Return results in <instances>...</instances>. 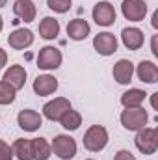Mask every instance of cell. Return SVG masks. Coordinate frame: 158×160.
I'll list each match as a JSON object with an SVG mask.
<instances>
[{
	"instance_id": "1",
	"label": "cell",
	"mask_w": 158,
	"mask_h": 160,
	"mask_svg": "<svg viewBox=\"0 0 158 160\" xmlns=\"http://www.w3.org/2000/svg\"><path fill=\"white\" fill-rule=\"evenodd\" d=\"M108 142H110V134L104 125H91L82 138V143L89 153H101L102 149H106Z\"/></svg>"
},
{
	"instance_id": "2",
	"label": "cell",
	"mask_w": 158,
	"mask_h": 160,
	"mask_svg": "<svg viewBox=\"0 0 158 160\" xmlns=\"http://www.w3.org/2000/svg\"><path fill=\"white\" fill-rule=\"evenodd\" d=\"M119 121L123 125L125 130H130V132H138L141 130L143 127H147L149 123V114L143 106H138V108H125L119 116Z\"/></svg>"
},
{
	"instance_id": "3",
	"label": "cell",
	"mask_w": 158,
	"mask_h": 160,
	"mask_svg": "<svg viewBox=\"0 0 158 160\" xmlns=\"http://www.w3.org/2000/svg\"><path fill=\"white\" fill-rule=\"evenodd\" d=\"M50 147H52V155L58 157L60 160H73L77 157V151H78L77 140L69 134L54 136V140L50 142Z\"/></svg>"
},
{
	"instance_id": "4",
	"label": "cell",
	"mask_w": 158,
	"mask_h": 160,
	"mask_svg": "<svg viewBox=\"0 0 158 160\" xmlns=\"http://www.w3.org/2000/svg\"><path fill=\"white\" fill-rule=\"evenodd\" d=\"M134 145L141 155H155L158 149V130L155 127H143L141 130L136 132L134 138Z\"/></svg>"
},
{
	"instance_id": "5",
	"label": "cell",
	"mask_w": 158,
	"mask_h": 160,
	"mask_svg": "<svg viewBox=\"0 0 158 160\" xmlns=\"http://www.w3.org/2000/svg\"><path fill=\"white\" fill-rule=\"evenodd\" d=\"M36 62H37V67L41 71H56L63 63V54L54 45H47V47L39 48Z\"/></svg>"
},
{
	"instance_id": "6",
	"label": "cell",
	"mask_w": 158,
	"mask_h": 160,
	"mask_svg": "<svg viewBox=\"0 0 158 160\" xmlns=\"http://www.w3.org/2000/svg\"><path fill=\"white\" fill-rule=\"evenodd\" d=\"M91 17H93V21H95L97 26L108 28V26H112V24L116 22V19H117V11H116V8H114L112 2H108V0H101V2H97V4L93 6V9H91Z\"/></svg>"
},
{
	"instance_id": "7",
	"label": "cell",
	"mask_w": 158,
	"mask_h": 160,
	"mask_svg": "<svg viewBox=\"0 0 158 160\" xmlns=\"http://www.w3.org/2000/svg\"><path fill=\"white\" fill-rule=\"evenodd\" d=\"M71 108H73V104H71L69 99H65V97H54V99H50L48 102L43 104L41 116L45 119L52 121V123H60V119L63 118V114L67 110H71Z\"/></svg>"
},
{
	"instance_id": "8",
	"label": "cell",
	"mask_w": 158,
	"mask_h": 160,
	"mask_svg": "<svg viewBox=\"0 0 158 160\" xmlns=\"http://www.w3.org/2000/svg\"><path fill=\"white\" fill-rule=\"evenodd\" d=\"M121 13L130 22H141L147 17V2L145 0H123Z\"/></svg>"
},
{
	"instance_id": "9",
	"label": "cell",
	"mask_w": 158,
	"mask_h": 160,
	"mask_svg": "<svg viewBox=\"0 0 158 160\" xmlns=\"http://www.w3.org/2000/svg\"><path fill=\"white\" fill-rule=\"evenodd\" d=\"M117 47H119V41L112 32H99L93 38V48H95V52L101 54V56H104V58L116 54Z\"/></svg>"
},
{
	"instance_id": "10",
	"label": "cell",
	"mask_w": 158,
	"mask_h": 160,
	"mask_svg": "<svg viewBox=\"0 0 158 160\" xmlns=\"http://www.w3.org/2000/svg\"><path fill=\"white\" fill-rule=\"evenodd\" d=\"M17 125L24 130V132H36L43 127V116L37 110L32 108H24L17 114Z\"/></svg>"
},
{
	"instance_id": "11",
	"label": "cell",
	"mask_w": 158,
	"mask_h": 160,
	"mask_svg": "<svg viewBox=\"0 0 158 160\" xmlns=\"http://www.w3.org/2000/svg\"><path fill=\"white\" fill-rule=\"evenodd\" d=\"M34 39H36V36H34V32L30 30V28H15L13 32H9V36H7V45L13 48V50H24V48H28V47H32L34 45Z\"/></svg>"
},
{
	"instance_id": "12",
	"label": "cell",
	"mask_w": 158,
	"mask_h": 160,
	"mask_svg": "<svg viewBox=\"0 0 158 160\" xmlns=\"http://www.w3.org/2000/svg\"><path fill=\"white\" fill-rule=\"evenodd\" d=\"M58 86H60V82H58V78L54 75L45 73V75H37L36 77L34 84H32V89L39 97H48V95L58 91Z\"/></svg>"
},
{
	"instance_id": "13",
	"label": "cell",
	"mask_w": 158,
	"mask_h": 160,
	"mask_svg": "<svg viewBox=\"0 0 158 160\" xmlns=\"http://www.w3.org/2000/svg\"><path fill=\"white\" fill-rule=\"evenodd\" d=\"M121 43L128 50H140L145 45V34L138 26H126L121 30Z\"/></svg>"
},
{
	"instance_id": "14",
	"label": "cell",
	"mask_w": 158,
	"mask_h": 160,
	"mask_svg": "<svg viewBox=\"0 0 158 160\" xmlns=\"http://www.w3.org/2000/svg\"><path fill=\"white\" fill-rule=\"evenodd\" d=\"M26 78H28V73H26V69H24L22 65H19V63L9 65V67L4 71V77H2V80L7 82L15 91H19V89L24 88Z\"/></svg>"
},
{
	"instance_id": "15",
	"label": "cell",
	"mask_w": 158,
	"mask_h": 160,
	"mask_svg": "<svg viewBox=\"0 0 158 160\" xmlns=\"http://www.w3.org/2000/svg\"><path fill=\"white\" fill-rule=\"evenodd\" d=\"M112 77H114V80H116L117 84L128 86V84L132 82V78H134V63H132L130 60H126V58L116 62V65H114V69H112Z\"/></svg>"
},
{
	"instance_id": "16",
	"label": "cell",
	"mask_w": 158,
	"mask_h": 160,
	"mask_svg": "<svg viewBox=\"0 0 158 160\" xmlns=\"http://www.w3.org/2000/svg\"><path fill=\"white\" fill-rule=\"evenodd\" d=\"M13 13L22 22H34L37 17V8L34 0H15L13 2Z\"/></svg>"
},
{
	"instance_id": "17",
	"label": "cell",
	"mask_w": 158,
	"mask_h": 160,
	"mask_svg": "<svg viewBox=\"0 0 158 160\" xmlns=\"http://www.w3.org/2000/svg\"><path fill=\"white\" fill-rule=\"evenodd\" d=\"M134 75L138 80L145 84H156L158 82V65L151 60H141L138 65H134Z\"/></svg>"
},
{
	"instance_id": "18",
	"label": "cell",
	"mask_w": 158,
	"mask_h": 160,
	"mask_svg": "<svg viewBox=\"0 0 158 160\" xmlns=\"http://www.w3.org/2000/svg\"><path fill=\"white\" fill-rule=\"evenodd\" d=\"M145 99H147V91H145V89L128 88V89L121 95L119 102H121L123 108H138V106H143Z\"/></svg>"
},
{
	"instance_id": "19",
	"label": "cell",
	"mask_w": 158,
	"mask_h": 160,
	"mask_svg": "<svg viewBox=\"0 0 158 160\" xmlns=\"http://www.w3.org/2000/svg\"><path fill=\"white\" fill-rule=\"evenodd\" d=\"M89 34H91V24L86 19H80L78 17V19L69 21V24H67V36H69V39L84 41Z\"/></svg>"
},
{
	"instance_id": "20",
	"label": "cell",
	"mask_w": 158,
	"mask_h": 160,
	"mask_svg": "<svg viewBox=\"0 0 158 160\" xmlns=\"http://www.w3.org/2000/svg\"><path fill=\"white\" fill-rule=\"evenodd\" d=\"M60 21L54 17H43L39 22V38H43L45 41H52L60 36Z\"/></svg>"
},
{
	"instance_id": "21",
	"label": "cell",
	"mask_w": 158,
	"mask_h": 160,
	"mask_svg": "<svg viewBox=\"0 0 158 160\" xmlns=\"http://www.w3.org/2000/svg\"><path fill=\"white\" fill-rule=\"evenodd\" d=\"M32 157L34 160H48L52 157V147H50V142L47 138H32Z\"/></svg>"
},
{
	"instance_id": "22",
	"label": "cell",
	"mask_w": 158,
	"mask_h": 160,
	"mask_svg": "<svg viewBox=\"0 0 158 160\" xmlns=\"http://www.w3.org/2000/svg\"><path fill=\"white\" fill-rule=\"evenodd\" d=\"M13 151V158L17 160H34L32 157V142L26 138H17L11 145Z\"/></svg>"
},
{
	"instance_id": "23",
	"label": "cell",
	"mask_w": 158,
	"mask_h": 160,
	"mask_svg": "<svg viewBox=\"0 0 158 160\" xmlns=\"http://www.w3.org/2000/svg\"><path fill=\"white\" fill-rule=\"evenodd\" d=\"M60 125H62L67 132H75V130H78L80 125H82V114L71 108V110H67V112L63 114V118L60 119Z\"/></svg>"
},
{
	"instance_id": "24",
	"label": "cell",
	"mask_w": 158,
	"mask_h": 160,
	"mask_svg": "<svg viewBox=\"0 0 158 160\" xmlns=\"http://www.w3.org/2000/svg\"><path fill=\"white\" fill-rule=\"evenodd\" d=\"M17 99V91L4 80H0V104L2 106H7V104H13Z\"/></svg>"
},
{
	"instance_id": "25",
	"label": "cell",
	"mask_w": 158,
	"mask_h": 160,
	"mask_svg": "<svg viewBox=\"0 0 158 160\" xmlns=\"http://www.w3.org/2000/svg\"><path fill=\"white\" fill-rule=\"evenodd\" d=\"M47 6H48V9H52L54 13L63 15V13H67V11L71 9L73 0H47Z\"/></svg>"
},
{
	"instance_id": "26",
	"label": "cell",
	"mask_w": 158,
	"mask_h": 160,
	"mask_svg": "<svg viewBox=\"0 0 158 160\" xmlns=\"http://www.w3.org/2000/svg\"><path fill=\"white\" fill-rule=\"evenodd\" d=\"M0 160H13L11 145H9V143H6L4 140H0Z\"/></svg>"
},
{
	"instance_id": "27",
	"label": "cell",
	"mask_w": 158,
	"mask_h": 160,
	"mask_svg": "<svg viewBox=\"0 0 158 160\" xmlns=\"http://www.w3.org/2000/svg\"><path fill=\"white\" fill-rule=\"evenodd\" d=\"M114 160H136V157L128 151V149H119L114 155Z\"/></svg>"
},
{
	"instance_id": "28",
	"label": "cell",
	"mask_w": 158,
	"mask_h": 160,
	"mask_svg": "<svg viewBox=\"0 0 158 160\" xmlns=\"http://www.w3.org/2000/svg\"><path fill=\"white\" fill-rule=\"evenodd\" d=\"M7 65V52L4 48H0V71Z\"/></svg>"
},
{
	"instance_id": "29",
	"label": "cell",
	"mask_w": 158,
	"mask_h": 160,
	"mask_svg": "<svg viewBox=\"0 0 158 160\" xmlns=\"http://www.w3.org/2000/svg\"><path fill=\"white\" fill-rule=\"evenodd\" d=\"M156 41H158V34H155V36H153V39H151V52H153V56H156V58H158V45H156Z\"/></svg>"
},
{
	"instance_id": "30",
	"label": "cell",
	"mask_w": 158,
	"mask_h": 160,
	"mask_svg": "<svg viewBox=\"0 0 158 160\" xmlns=\"http://www.w3.org/2000/svg\"><path fill=\"white\" fill-rule=\"evenodd\" d=\"M151 24H153V28H155V30L158 28V11L153 13V21H151Z\"/></svg>"
},
{
	"instance_id": "31",
	"label": "cell",
	"mask_w": 158,
	"mask_h": 160,
	"mask_svg": "<svg viewBox=\"0 0 158 160\" xmlns=\"http://www.w3.org/2000/svg\"><path fill=\"white\" fill-rule=\"evenodd\" d=\"M4 30V19H2V15H0V32Z\"/></svg>"
},
{
	"instance_id": "32",
	"label": "cell",
	"mask_w": 158,
	"mask_h": 160,
	"mask_svg": "<svg viewBox=\"0 0 158 160\" xmlns=\"http://www.w3.org/2000/svg\"><path fill=\"white\" fill-rule=\"evenodd\" d=\"M4 6H7V0H0V9H2Z\"/></svg>"
},
{
	"instance_id": "33",
	"label": "cell",
	"mask_w": 158,
	"mask_h": 160,
	"mask_svg": "<svg viewBox=\"0 0 158 160\" xmlns=\"http://www.w3.org/2000/svg\"><path fill=\"white\" fill-rule=\"evenodd\" d=\"M86 160H95V158H86Z\"/></svg>"
},
{
	"instance_id": "34",
	"label": "cell",
	"mask_w": 158,
	"mask_h": 160,
	"mask_svg": "<svg viewBox=\"0 0 158 160\" xmlns=\"http://www.w3.org/2000/svg\"><path fill=\"white\" fill-rule=\"evenodd\" d=\"M0 121H2V118H0Z\"/></svg>"
}]
</instances>
